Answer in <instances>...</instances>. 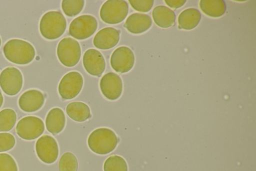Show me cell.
<instances>
[{"mask_svg": "<svg viewBox=\"0 0 256 171\" xmlns=\"http://www.w3.org/2000/svg\"><path fill=\"white\" fill-rule=\"evenodd\" d=\"M66 124V117L63 110L58 107L52 108L48 112L46 119L47 130L53 135L60 132Z\"/></svg>", "mask_w": 256, "mask_h": 171, "instance_id": "17", "label": "cell"}, {"mask_svg": "<svg viewBox=\"0 0 256 171\" xmlns=\"http://www.w3.org/2000/svg\"><path fill=\"white\" fill-rule=\"evenodd\" d=\"M200 7L206 15L214 18L222 16L226 10V5L223 0H201Z\"/></svg>", "mask_w": 256, "mask_h": 171, "instance_id": "21", "label": "cell"}, {"mask_svg": "<svg viewBox=\"0 0 256 171\" xmlns=\"http://www.w3.org/2000/svg\"><path fill=\"white\" fill-rule=\"evenodd\" d=\"M23 77L17 68L10 66L4 69L0 74V87L6 95L14 96L22 89Z\"/></svg>", "mask_w": 256, "mask_h": 171, "instance_id": "8", "label": "cell"}, {"mask_svg": "<svg viewBox=\"0 0 256 171\" xmlns=\"http://www.w3.org/2000/svg\"><path fill=\"white\" fill-rule=\"evenodd\" d=\"M119 40L120 33L117 30L112 27H106L96 34L93 40V44L99 49L106 50L114 47Z\"/></svg>", "mask_w": 256, "mask_h": 171, "instance_id": "15", "label": "cell"}, {"mask_svg": "<svg viewBox=\"0 0 256 171\" xmlns=\"http://www.w3.org/2000/svg\"><path fill=\"white\" fill-rule=\"evenodd\" d=\"M104 171H128V164L122 156L112 155L105 160Z\"/></svg>", "mask_w": 256, "mask_h": 171, "instance_id": "23", "label": "cell"}, {"mask_svg": "<svg viewBox=\"0 0 256 171\" xmlns=\"http://www.w3.org/2000/svg\"><path fill=\"white\" fill-rule=\"evenodd\" d=\"M152 16L154 23L161 28H168L174 24L175 14L166 7L158 6L155 7L152 11Z\"/></svg>", "mask_w": 256, "mask_h": 171, "instance_id": "18", "label": "cell"}, {"mask_svg": "<svg viewBox=\"0 0 256 171\" xmlns=\"http://www.w3.org/2000/svg\"><path fill=\"white\" fill-rule=\"evenodd\" d=\"M110 63L116 72L124 73L130 71L134 63V55L131 49L126 46L116 48L112 53Z\"/></svg>", "mask_w": 256, "mask_h": 171, "instance_id": "11", "label": "cell"}, {"mask_svg": "<svg viewBox=\"0 0 256 171\" xmlns=\"http://www.w3.org/2000/svg\"><path fill=\"white\" fill-rule=\"evenodd\" d=\"M6 58L18 65H26L34 59L36 51L33 46L24 40L13 39L8 41L3 48Z\"/></svg>", "mask_w": 256, "mask_h": 171, "instance_id": "1", "label": "cell"}, {"mask_svg": "<svg viewBox=\"0 0 256 171\" xmlns=\"http://www.w3.org/2000/svg\"><path fill=\"white\" fill-rule=\"evenodd\" d=\"M1 44H2V41H1V38L0 37V47L1 46Z\"/></svg>", "mask_w": 256, "mask_h": 171, "instance_id": "31", "label": "cell"}, {"mask_svg": "<svg viewBox=\"0 0 256 171\" xmlns=\"http://www.w3.org/2000/svg\"><path fill=\"white\" fill-rule=\"evenodd\" d=\"M43 93L36 89L26 91L20 97L18 103L20 108L26 112H35L40 109L44 103Z\"/></svg>", "mask_w": 256, "mask_h": 171, "instance_id": "14", "label": "cell"}, {"mask_svg": "<svg viewBox=\"0 0 256 171\" xmlns=\"http://www.w3.org/2000/svg\"><path fill=\"white\" fill-rule=\"evenodd\" d=\"M0 171H18L16 161L8 153H0Z\"/></svg>", "mask_w": 256, "mask_h": 171, "instance_id": "26", "label": "cell"}, {"mask_svg": "<svg viewBox=\"0 0 256 171\" xmlns=\"http://www.w3.org/2000/svg\"><path fill=\"white\" fill-rule=\"evenodd\" d=\"M14 137L7 132L0 133V152L9 150L12 148L15 144Z\"/></svg>", "mask_w": 256, "mask_h": 171, "instance_id": "27", "label": "cell"}, {"mask_svg": "<svg viewBox=\"0 0 256 171\" xmlns=\"http://www.w3.org/2000/svg\"><path fill=\"white\" fill-rule=\"evenodd\" d=\"M100 86L102 94L108 100H116L122 93V80L120 76L113 72L108 73L102 77Z\"/></svg>", "mask_w": 256, "mask_h": 171, "instance_id": "12", "label": "cell"}, {"mask_svg": "<svg viewBox=\"0 0 256 171\" xmlns=\"http://www.w3.org/2000/svg\"><path fill=\"white\" fill-rule=\"evenodd\" d=\"M44 130L43 121L34 116H26L17 123L16 132L22 139L33 140L40 136Z\"/></svg>", "mask_w": 256, "mask_h": 171, "instance_id": "7", "label": "cell"}, {"mask_svg": "<svg viewBox=\"0 0 256 171\" xmlns=\"http://www.w3.org/2000/svg\"><path fill=\"white\" fill-rule=\"evenodd\" d=\"M201 18L200 12L194 8L183 11L178 16V28L189 30L194 29L198 24Z\"/></svg>", "mask_w": 256, "mask_h": 171, "instance_id": "19", "label": "cell"}, {"mask_svg": "<svg viewBox=\"0 0 256 171\" xmlns=\"http://www.w3.org/2000/svg\"><path fill=\"white\" fill-rule=\"evenodd\" d=\"M4 101V98L2 95V93L0 92V108L1 107Z\"/></svg>", "mask_w": 256, "mask_h": 171, "instance_id": "30", "label": "cell"}, {"mask_svg": "<svg viewBox=\"0 0 256 171\" xmlns=\"http://www.w3.org/2000/svg\"><path fill=\"white\" fill-rule=\"evenodd\" d=\"M83 78L78 72L66 73L60 80L58 87V93L62 99L69 100L76 97L83 86Z\"/></svg>", "mask_w": 256, "mask_h": 171, "instance_id": "9", "label": "cell"}, {"mask_svg": "<svg viewBox=\"0 0 256 171\" xmlns=\"http://www.w3.org/2000/svg\"><path fill=\"white\" fill-rule=\"evenodd\" d=\"M118 142L114 132L108 128H99L94 130L89 135L88 144L94 152L104 155L113 151Z\"/></svg>", "mask_w": 256, "mask_h": 171, "instance_id": "2", "label": "cell"}, {"mask_svg": "<svg viewBox=\"0 0 256 171\" xmlns=\"http://www.w3.org/2000/svg\"><path fill=\"white\" fill-rule=\"evenodd\" d=\"M97 27L98 22L94 17L84 15L72 21L69 27V33L75 39L84 40L92 36Z\"/></svg>", "mask_w": 256, "mask_h": 171, "instance_id": "6", "label": "cell"}, {"mask_svg": "<svg viewBox=\"0 0 256 171\" xmlns=\"http://www.w3.org/2000/svg\"><path fill=\"white\" fill-rule=\"evenodd\" d=\"M16 114L12 109L6 108L0 111V131H8L14 126Z\"/></svg>", "mask_w": 256, "mask_h": 171, "instance_id": "22", "label": "cell"}, {"mask_svg": "<svg viewBox=\"0 0 256 171\" xmlns=\"http://www.w3.org/2000/svg\"><path fill=\"white\" fill-rule=\"evenodd\" d=\"M78 162L76 156L72 152L64 153L58 163L60 171H77Z\"/></svg>", "mask_w": 256, "mask_h": 171, "instance_id": "25", "label": "cell"}, {"mask_svg": "<svg viewBox=\"0 0 256 171\" xmlns=\"http://www.w3.org/2000/svg\"><path fill=\"white\" fill-rule=\"evenodd\" d=\"M67 115L77 122H83L90 116V109L88 105L82 102L76 101L69 103L66 107Z\"/></svg>", "mask_w": 256, "mask_h": 171, "instance_id": "20", "label": "cell"}, {"mask_svg": "<svg viewBox=\"0 0 256 171\" xmlns=\"http://www.w3.org/2000/svg\"><path fill=\"white\" fill-rule=\"evenodd\" d=\"M36 150L40 159L47 164L55 162L59 152L56 141L48 135H44L38 139L36 143Z\"/></svg>", "mask_w": 256, "mask_h": 171, "instance_id": "10", "label": "cell"}, {"mask_svg": "<svg viewBox=\"0 0 256 171\" xmlns=\"http://www.w3.org/2000/svg\"><path fill=\"white\" fill-rule=\"evenodd\" d=\"M166 5L173 9H178L182 7L186 3V0H166Z\"/></svg>", "mask_w": 256, "mask_h": 171, "instance_id": "29", "label": "cell"}, {"mask_svg": "<svg viewBox=\"0 0 256 171\" xmlns=\"http://www.w3.org/2000/svg\"><path fill=\"white\" fill-rule=\"evenodd\" d=\"M66 28L64 16L58 11H50L44 14L40 22V31L48 40H55L63 35Z\"/></svg>", "mask_w": 256, "mask_h": 171, "instance_id": "3", "label": "cell"}, {"mask_svg": "<svg viewBox=\"0 0 256 171\" xmlns=\"http://www.w3.org/2000/svg\"><path fill=\"white\" fill-rule=\"evenodd\" d=\"M82 62L86 71L92 76H100L106 68V62L102 55L94 49H90L85 52Z\"/></svg>", "mask_w": 256, "mask_h": 171, "instance_id": "13", "label": "cell"}, {"mask_svg": "<svg viewBox=\"0 0 256 171\" xmlns=\"http://www.w3.org/2000/svg\"><path fill=\"white\" fill-rule=\"evenodd\" d=\"M128 2L134 10L144 13L150 11L154 5L153 0H130Z\"/></svg>", "mask_w": 256, "mask_h": 171, "instance_id": "28", "label": "cell"}, {"mask_svg": "<svg viewBox=\"0 0 256 171\" xmlns=\"http://www.w3.org/2000/svg\"><path fill=\"white\" fill-rule=\"evenodd\" d=\"M152 24V21L148 15L134 13L128 17L124 26L130 33L138 34L148 30Z\"/></svg>", "mask_w": 256, "mask_h": 171, "instance_id": "16", "label": "cell"}, {"mask_svg": "<svg viewBox=\"0 0 256 171\" xmlns=\"http://www.w3.org/2000/svg\"><path fill=\"white\" fill-rule=\"evenodd\" d=\"M128 11V3L123 0H108L102 6L100 16L107 24H116L123 21Z\"/></svg>", "mask_w": 256, "mask_h": 171, "instance_id": "5", "label": "cell"}, {"mask_svg": "<svg viewBox=\"0 0 256 171\" xmlns=\"http://www.w3.org/2000/svg\"><path fill=\"white\" fill-rule=\"evenodd\" d=\"M56 53L58 59L62 65L68 67H72L80 61L81 49L76 40L66 37L58 43Z\"/></svg>", "mask_w": 256, "mask_h": 171, "instance_id": "4", "label": "cell"}, {"mask_svg": "<svg viewBox=\"0 0 256 171\" xmlns=\"http://www.w3.org/2000/svg\"><path fill=\"white\" fill-rule=\"evenodd\" d=\"M84 5V1L83 0H63L62 8L65 15L73 17L81 12Z\"/></svg>", "mask_w": 256, "mask_h": 171, "instance_id": "24", "label": "cell"}]
</instances>
